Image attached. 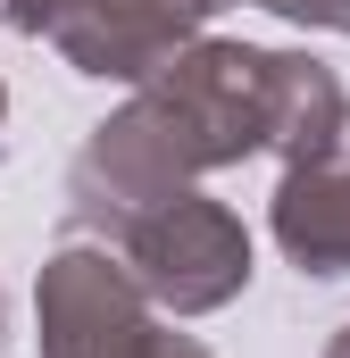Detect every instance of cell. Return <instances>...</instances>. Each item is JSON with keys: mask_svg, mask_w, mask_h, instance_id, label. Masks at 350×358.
I'll return each instance as SVG.
<instances>
[{"mask_svg": "<svg viewBox=\"0 0 350 358\" xmlns=\"http://www.w3.org/2000/svg\"><path fill=\"white\" fill-rule=\"evenodd\" d=\"M350 125L334 67L251 50V42H183L159 76H142L134 100L100 125L67 176V234L108 242L150 200L192 192V176L234 167L251 150L309 159Z\"/></svg>", "mask_w": 350, "mask_h": 358, "instance_id": "cell-1", "label": "cell"}, {"mask_svg": "<svg viewBox=\"0 0 350 358\" xmlns=\"http://www.w3.org/2000/svg\"><path fill=\"white\" fill-rule=\"evenodd\" d=\"M108 250L134 267V283L150 292V308H175V317H209V308H225L251 283V234L209 192L150 200L142 217H125L108 234Z\"/></svg>", "mask_w": 350, "mask_h": 358, "instance_id": "cell-2", "label": "cell"}, {"mask_svg": "<svg viewBox=\"0 0 350 358\" xmlns=\"http://www.w3.org/2000/svg\"><path fill=\"white\" fill-rule=\"evenodd\" d=\"M42 358H142L159 317H150V292L134 283V267L92 242V234H67L50 259H42Z\"/></svg>", "mask_w": 350, "mask_h": 358, "instance_id": "cell-3", "label": "cell"}, {"mask_svg": "<svg viewBox=\"0 0 350 358\" xmlns=\"http://www.w3.org/2000/svg\"><path fill=\"white\" fill-rule=\"evenodd\" d=\"M209 17H217V0H67L42 42H59V59L76 76L142 84V76L167 67Z\"/></svg>", "mask_w": 350, "mask_h": 358, "instance_id": "cell-4", "label": "cell"}, {"mask_svg": "<svg viewBox=\"0 0 350 358\" xmlns=\"http://www.w3.org/2000/svg\"><path fill=\"white\" fill-rule=\"evenodd\" d=\"M275 242L300 275H350V125L309 150V159H284L275 183Z\"/></svg>", "mask_w": 350, "mask_h": 358, "instance_id": "cell-5", "label": "cell"}, {"mask_svg": "<svg viewBox=\"0 0 350 358\" xmlns=\"http://www.w3.org/2000/svg\"><path fill=\"white\" fill-rule=\"evenodd\" d=\"M59 8H67V0H0V17H8L17 34H50V25H59Z\"/></svg>", "mask_w": 350, "mask_h": 358, "instance_id": "cell-6", "label": "cell"}, {"mask_svg": "<svg viewBox=\"0 0 350 358\" xmlns=\"http://www.w3.org/2000/svg\"><path fill=\"white\" fill-rule=\"evenodd\" d=\"M259 8H275V17H292V25H317V0H259Z\"/></svg>", "mask_w": 350, "mask_h": 358, "instance_id": "cell-7", "label": "cell"}, {"mask_svg": "<svg viewBox=\"0 0 350 358\" xmlns=\"http://www.w3.org/2000/svg\"><path fill=\"white\" fill-rule=\"evenodd\" d=\"M317 25H342L350 34V0H317Z\"/></svg>", "mask_w": 350, "mask_h": 358, "instance_id": "cell-8", "label": "cell"}, {"mask_svg": "<svg viewBox=\"0 0 350 358\" xmlns=\"http://www.w3.org/2000/svg\"><path fill=\"white\" fill-rule=\"evenodd\" d=\"M326 358H350V325H342V334H334V350H326Z\"/></svg>", "mask_w": 350, "mask_h": 358, "instance_id": "cell-9", "label": "cell"}, {"mask_svg": "<svg viewBox=\"0 0 350 358\" xmlns=\"http://www.w3.org/2000/svg\"><path fill=\"white\" fill-rule=\"evenodd\" d=\"M0 117H8V92H0Z\"/></svg>", "mask_w": 350, "mask_h": 358, "instance_id": "cell-10", "label": "cell"}]
</instances>
